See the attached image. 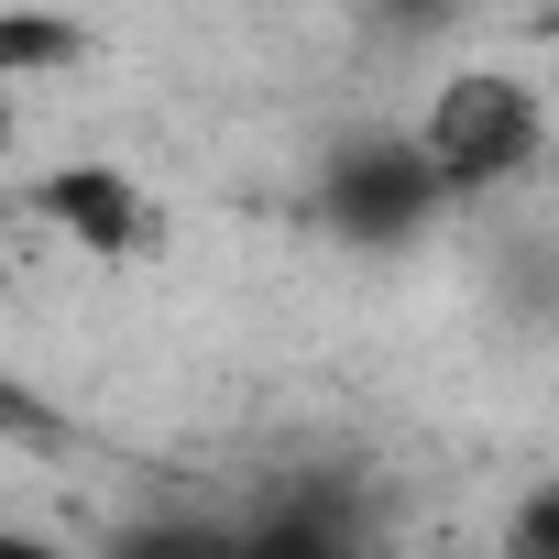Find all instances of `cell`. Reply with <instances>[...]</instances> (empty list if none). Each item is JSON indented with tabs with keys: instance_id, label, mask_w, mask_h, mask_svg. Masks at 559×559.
Here are the masks:
<instances>
[{
	"instance_id": "obj_1",
	"label": "cell",
	"mask_w": 559,
	"mask_h": 559,
	"mask_svg": "<svg viewBox=\"0 0 559 559\" xmlns=\"http://www.w3.org/2000/svg\"><path fill=\"white\" fill-rule=\"evenodd\" d=\"M548 132L559 121H548V99H537L526 67H450L428 88V110H417V143H428V165H439L450 198H493V187L537 176Z\"/></svg>"
},
{
	"instance_id": "obj_2",
	"label": "cell",
	"mask_w": 559,
	"mask_h": 559,
	"mask_svg": "<svg viewBox=\"0 0 559 559\" xmlns=\"http://www.w3.org/2000/svg\"><path fill=\"white\" fill-rule=\"evenodd\" d=\"M439 209H450V187H439V165H428L417 132H341L330 165H319V219L341 241H362V252L417 241Z\"/></svg>"
},
{
	"instance_id": "obj_3",
	"label": "cell",
	"mask_w": 559,
	"mask_h": 559,
	"mask_svg": "<svg viewBox=\"0 0 559 559\" xmlns=\"http://www.w3.org/2000/svg\"><path fill=\"white\" fill-rule=\"evenodd\" d=\"M23 209H34L45 230H67L88 263H132V252H154V230H165V219H154V198H143L121 165H88V154H78V165H56V176H34V187H23Z\"/></svg>"
},
{
	"instance_id": "obj_4",
	"label": "cell",
	"mask_w": 559,
	"mask_h": 559,
	"mask_svg": "<svg viewBox=\"0 0 559 559\" xmlns=\"http://www.w3.org/2000/svg\"><path fill=\"white\" fill-rule=\"evenodd\" d=\"M99 559H241V526H219V515H143Z\"/></svg>"
},
{
	"instance_id": "obj_5",
	"label": "cell",
	"mask_w": 559,
	"mask_h": 559,
	"mask_svg": "<svg viewBox=\"0 0 559 559\" xmlns=\"http://www.w3.org/2000/svg\"><path fill=\"white\" fill-rule=\"evenodd\" d=\"M67 56H88V23H56V12H34V0L0 12V67H12V78H45Z\"/></svg>"
},
{
	"instance_id": "obj_6",
	"label": "cell",
	"mask_w": 559,
	"mask_h": 559,
	"mask_svg": "<svg viewBox=\"0 0 559 559\" xmlns=\"http://www.w3.org/2000/svg\"><path fill=\"white\" fill-rule=\"evenodd\" d=\"M504 559H559V483H537V493L504 515Z\"/></svg>"
},
{
	"instance_id": "obj_7",
	"label": "cell",
	"mask_w": 559,
	"mask_h": 559,
	"mask_svg": "<svg viewBox=\"0 0 559 559\" xmlns=\"http://www.w3.org/2000/svg\"><path fill=\"white\" fill-rule=\"evenodd\" d=\"M0 559H88V548H67V537H45V526H12V537H0Z\"/></svg>"
},
{
	"instance_id": "obj_8",
	"label": "cell",
	"mask_w": 559,
	"mask_h": 559,
	"mask_svg": "<svg viewBox=\"0 0 559 559\" xmlns=\"http://www.w3.org/2000/svg\"><path fill=\"white\" fill-rule=\"evenodd\" d=\"M548 67H559V0H548Z\"/></svg>"
}]
</instances>
